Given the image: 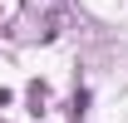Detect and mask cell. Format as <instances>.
Instances as JSON below:
<instances>
[]
</instances>
